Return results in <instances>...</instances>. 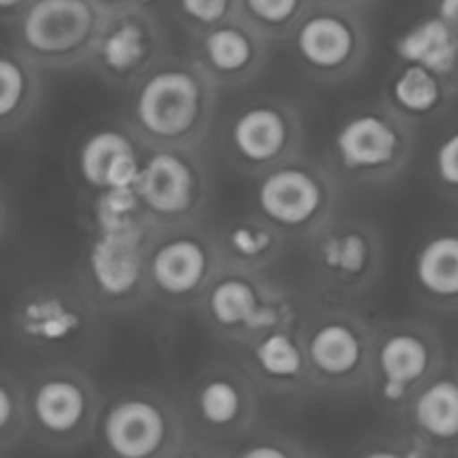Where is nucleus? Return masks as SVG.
<instances>
[{"label":"nucleus","mask_w":458,"mask_h":458,"mask_svg":"<svg viewBox=\"0 0 458 458\" xmlns=\"http://www.w3.org/2000/svg\"><path fill=\"white\" fill-rule=\"evenodd\" d=\"M197 311L215 338L242 347L280 322L298 318L302 309L291 291L268 280L267 273L224 264Z\"/></svg>","instance_id":"obj_11"},{"label":"nucleus","mask_w":458,"mask_h":458,"mask_svg":"<svg viewBox=\"0 0 458 458\" xmlns=\"http://www.w3.org/2000/svg\"><path fill=\"white\" fill-rule=\"evenodd\" d=\"M222 143L228 164L255 179L302 152V112L286 97H255L228 116Z\"/></svg>","instance_id":"obj_16"},{"label":"nucleus","mask_w":458,"mask_h":458,"mask_svg":"<svg viewBox=\"0 0 458 458\" xmlns=\"http://www.w3.org/2000/svg\"><path fill=\"white\" fill-rule=\"evenodd\" d=\"M300 316L280 322L250 343L242 344L240 362L262 394L276 398H304L316 392L300 334Z\"/></svg>","instance_id":"obj_20"},{"label":"nucleus","mask_w":458,"mask_h":458,"mask_svg":"<svg viewBox=\"0 0 458 458\" xmlns=\"http://www.w3.org/2000/svg\"><path fill=\"white\" fill-rule=\"evenodd\" d=\"M31 0H0V25H13Z\"/></svg>","instance_id":"obj_35"},{"label":"nucleus","mask_w":458,"mask_h":458,"mask_svg":"<svg viewBox=\"0 0 458 458\" xmlns=\"http://www.w3.org/2000/svg\"><path fill=\"white\" fill-rule=\"evenodd\" d=\"M309 9L311 0H240L237 13L267 38L277 43V40H289Z\"/></svg>","instance_id":"obj_29"},{"label":"nucleus","mask_w":458,"mask_h":458,"mask_svg":"<svg viewBox=\"0 0 458 458\" xmlns=\"http://www.w3.org/2000/svg\"><path fill=\"white\" fill-rule=\"evenodd\" d=\"M343 183L331 165L298 152L255 177L253 213L289 240L316 235L338 215Z\"/></svg>","instance_id":"obj_8"},{"label":"nucleus","mask_w":458,"mask_h":458,"mask_svg":"<svg viewBox=\"0 0 458 458\" xmlns=\"http://www.w3.org/2000/svg\"><path fill=\"white\" fill-rule=\"evenodd\" d=\"M316 392L352 394L367 389L376 325L352 302L318 298L300 316Z\"/></svg>","instance_id":"obj_4"},{"label":"nucleus","mask_w":458,"mask_h":458,"mask_svg":"<svg viewBox=\"0 0 458 458\" xmlns=\"http://www.w3.org/2000/svg\"><path fill=\"white\" fill-rule=\"evenodd\" d=\"M445 367V344L428 320L403 318L376 325L367 392L376 410L401 420L414 394Z\"/></svg>","instance_id":"obj_9"},{"label":"nucleus","mask_w":458,"mask_h":458,"mask_svg":"<svg viewBox=\"0 0 458 458\" xmlns=\"http://www.w3.org/2000/svg\"><path fill=\"white\" fill-rule=\"evenodd\" d=\"M7 224H9V208H7V201H4L3 191H0V240H3L4 233H7Z\"/></svg>","instance_id":"obj_38"},{"label":"nucleus","mask_w":458,"mask_h":458,"mask_svg":"<svg viewBox=\"0 0 458 458\" xmlns=\"http://www.w3.org/2000/svg\"><path fill=\"white\" fill-rule=\"evenodd\" d=\"M456 369H458V360H456Z\"/></svg>","instance_id":"obj_40"},{"label":"nucleus","mask_w":458,"mask_h":458,"mask_svg":"<svg viewBox=\"0 0 458 458\" xmlns=\"http://www.w3.org/2000/svg\"><path fill=\"white\" fill-rule=\"evenodd\" d=\"M128 92L125 123L143 146H204L217 114L219 88L191 56L165 54Z\"/></svg>","instance_id":"obj_1"},{"label":"nucleus","mask_w":458,"mask_h":458,"mask_svg":"<svg viewBox=\"0 0 458 458\" xmlns=\"http://www.w3.org/2000/svg\"><path fill=\"white\" fill-rule=\"evenodd\" d=\"M89 217H92V231L125 233L152 228L146 217V210H143L141 197L134 186L107 188V191L94 192Z\"/></svg>","instance_id":"obj_28"},{"label":"nucleus","mask_w":458,"mask_h":458,"mask_svg":"<svg viewBox=\"0 0 458 458\" xmlns=\"http://www.w3.org/2000/svg\"><path fill=\"white\" fill-rule=\"evenodd\" d=\"M416 150V123L387 101L344 112L327 146V164L343 186H385L401 177Z\"/></svg>","instance_id":"obj_3"},{"label":"nucleus","mask_w":458,"mask_h":458,"mask_svg":"<svg viewBox=\"0 0 458 458\" xmlns=\"http://www.w3.org/2000/svg\"><path fill=\"white\" fill-rule=\"evenodd\" d=\"M271 45V38L237 13L204 34L191 36L188 56L219 89H240L267 70Z\"/></svg>","instance_id":"obj_19"},{"label":"nucleus","mask_w":458,"mask_h":458,"mask_svg":"<svg viewBox=\"0 0 458 458\" xmlns=\"http://www.w3.org/2000/svg\"><path fill=\"white\" fill-rule=\"evenodd\" d=\"M222 267L217 235L201 222L152 231L148 244L150 302L170 311L197 309Z\"/></svg>","instance_id":"obj_13"},{"label":"nucleus","mask_w":458,"mask_h":458,"mask_svg":"<svg viewBox=\"0 0 458 458\" xmlns=\"http://www.w3.org/2000/svg\"><path fill=\"white\" fill-rule=\"evenodd\" d=\"M103 12H119V9H130V7H152L155 0H94Z\"/></svg>","instance_id":"obj_37"},{"label":"nucleus","mask_w":458,"mask_h":458,"mask_svg":"<svg viewBox=\"0 0 458 458\" xmlns=\"http://www.w3.org/2000/svg\"><path fill=\"white\" fill-rule=\"evenodd\" d=\"M97 438L116 458L188 456L182 403L152 385H132L103 401Z\"/></svg>","instance_id":"obj_7"},{"label":"nucleus","mask_w":458,"mask_h":458,"mask_svg":"<svg viewBox=\"0 0 458 458\" xmlns=\"http://www.w3.org/2000/svg\"><path fill=\"white\" fill-rule=\"evenodd\" d=\"M434 13L447 22L458 36V0H437Z\"/></svg>","instance_id":"obj_36"},{"label":"nucleus","mask_w":458,"mask_h":458,"mask_svg":"<svg viewBox=\"0 0 458 458\" xmlns=\"http://www.w3.org/2000/svg\"><path fill=\"white\" fill-rule=\"evenodd\" d=\"M146 146L130 125H101L81 139L76 148V174L92 192L134 186L141 173Z\"/></svg>","instance_id":"obj_21"},{"label":"nucleus","mask_w":458,"mask_h":458,"mask_svg":"<svg viewBox=\"0 0 458 458\" xmlns=\"http://www.w3.org/2000/svg\"><path fill=\"white\" fill-rule=\"evenodd\" d=\"M43 101V70L16 47H0V137L25 128Z\"/></svg>","instance_id":"obj_26"},{"label":"nucleus","mask_w":458,"mask_h":458,"mask_svg":"<svg viewBox=\"0 0 458 458\" xmlns=\"http://www.w3.org/2000/svg\"><path fill=\"white\" fill-rule=\"evenodd\" d=\"M134 188L148 222L159 231L201 222L213 195V177L201 146L146 148Z\"/></svg>","instance_id":"obj_14"},{"label":"nucleus","mask_w":458,"mask_h":458,"mask_svg":"<svg viewBox=\"0 0 458 458\" xmlns=\"http://www.w3.org/2000/svg\"><path fill=\"white\" fill-rule=\"evenodd\" d=\"M27 434L25 383L0 369V454L18 445Z\"/></svg>","instance_id":"obj_31"},{"label":"nucleus","mask_w":458,"mask_h":458,"mask_svg":"<svg viewBox=\"0 0 458 458\" xmlns=\"http://www.w3.org/2000/svg\"><path fill=\"white\" fill-rule=\"evenodd\" d=\"M293 61L304 76L320 85L353 79L369 56V30L352 7L311 4L289 36Z\"/></svg>","instance_id":"obj_17"},{"label":"nucleus","mask_w":458,"mask_h":458,"mask_svg":"<svg viewBox=\"0 0 458 458\" xmlns=\"http://www.w3.org/2000/svg\"><path fill=\"white\" fill-rule=\"evenodd\" d=\"M434 186L447 199L458 201V121L452 123L434 143L432 159H429Z\"/></svg>","instance_id":"obj_34"},{"label":"nucleus","mask_w":458,"mask_h":458,"mask_svg":"<svg viewBox=\"0 0 458 458\" xmlns=\"http://www.w3.org/2000/svg\"><path fill=\"white\" fill-rule=\"evenodd\" d=\"M411 289L432 311L458 313V228L428 233L411 258Z\"/></svg>","instance_id":"obj_23"},{"label":"nucleus","mask_w":458,"mask_h":458,"mask_svg":"<svg viewBox=\"0 0 458 458\" xmlns=\"http://www.w3.org/2000/svg\"><path fill=\"white\" fill-rule=\"evenodd\" d=\"M217 235L219 253L226 267L267 273L284 255L289 237L259 217L258 213L242 215L222 226Z\"/></svg>","instance_id":"obj_25"},{"label":"nucleus","mask_w":458,"mask_h":458,"mask_svg":"<svg viewBox=\"0 0 458 458\" xmlns=\"http://www.w3.org/2000/svg\"><path fill=\"white\" fill-rule=\"evenodd\" d=\"M320 454V450L309 447L302 438L277 428H259L255 425L246 432L235 445L228 450L226 456L240 458H311Z\"/></svg>","instance_id":"obj_30"},{"label":"nucleus","mask_w":458,"mask_h":458,"mask_svg":"<svg viewBox=\"0 0 458 458\" xmlns=\"http://www.w3.org/2000/svg\"><path fill=\"white\" fill-rule=\"evenodd\" d=\"M259 396L242 362L213 360L199 369L182 398L188 456H226L258 425Z\"/></svg>","instance_id":"obj_5"},{"label":"nucleus","mask_w":458,"mask_h":458,"mask_svg":"<svg viewBox=\"0 0 458 458\" xmlns=\"http://www.w3.org/2000/svg\"><path fill=\"white\" fill-rule=\"evenodd\" d=\"M168 54V36L150 7H130L103 16L88 67L119 89H130Z\"/></svg>","instance_id":"obj_18"},{"label":"nucleus","mask_w":458,"mask_h":458,"mask_svg":"<svg viewBox=\"0 0 458 458\" xmlns=\"http://www.w3.org/2000/svg\"><path fill=\"white\" fill-rule=\"evenodd\" d=\"M353 456L360 458H423L434 456V452L416 437L405 425H398L396 429H385L371 437L362 438L353 447Z\"/></svg>","instance_id":"obj_32"},{"label":"nucleus","mask_w":458,"mask_h":458,"mask_svg":"<svg viewBox=\"0 0 458 458\" xmlns=\"http://www.w3.org/2000/svg\"><path fill=\"white\" fill-rule=\"evenodd\" d=\"M103 396L79 362H52L25 383L27 434L36 445L72 452L97 437Z\"/></svg>","instance_id":"obj_6"},{"label":"nucleus","mask_w":458,"mask_h":458,"mask_svg":"<svg viewBox=\"0 0 458 458\" xmlns=\"http://www.w3.org/2000/svg\"><path fill=\"white\" fill-rule=\"evenodd\" d=\"M392 49L396 61L419 63L458 83V36L437 13L405 27Z\"/></svg>","instance_id":"obj_27"},{"label":"nucleus","mask_w":458,"mask_h":458,"mask_svg":"<svg viewBox=\"0 0 458 458\" xmlns=\"http://www.w3.org/2000/svg\"><path fill=\"white\" fill-rule=\"evenodd\" d=\"M456 97V81L419 63L405 61H396L383 89V101L416 125L441 119L454 106Z\"/></svg>","instance_id":"obj_24"},{"label":"nucleus","mask_w":458,"mask_h":458,"mask_svg":"<svg viewBox=\"0 0 458 458\" xmlns=\"http://www.w3.org/2000/svg\"><path fill=\"white\" fill-rule=\"evenodd\" d=\"M416 434L434 456L458 454V369L443 367L423 385L398 420Z\"/></svg>","instance_id":"obj_22"},{"label":"nucleus","mask_w":458,"mask_h":458,"mask_svg":"<svg viewBox=\"0 0 458 458\" xmlns=\"http://www.w3.org/2000/svg\"><path fill=\"white\" fill-rule=\"evenodd\" d=\"M103 316L76 280H38L13 298L12 338L27 352L52 362H79L103 340Z\"/></svg>","instance_id":"obj_2"},{"label":"nucleus","mask_w":458,"mask_h":458,"mask_svg":"<svg viewBox=\"0 0 458 458\" xmlns=\"http://www.w3.org/2000/svg\"><path fill=\"white\" fill-rule=\"evenodd\" d=\"M103 16L94 0H31L12 25L13 47L43 72L88 67Z\"/></svg>","instance_id":"obj_12"},{"label":"nucleus","mask_w":458,"mask_h":458,"mask_svg":"<svg viewBox=\"0 0 458 458\" xmlns=\"http://www.w3.org/2000/svg\"><path fill=\"white\" fill-rule=\"evenodd\" d=\"M146 231H92L81 258L79 282L106 316L132 313L150 302Z\"/></svg>","instance_id":"obj_15"},{"label":"nucleus","mask_w":458,"mask_h":458,"mask_svg":"<svg viewBox=\"0 0 458 458\" xmlns=\"http://www.w3.org/2000/svg\"><path fill=\"white\" fill-rule=\"evenodd\" d=\"M320 3H329V4H340V7H356L360 0H320Z\"/></svg>","instance_id":"obj_39"},{"label":"nucleus","mask_w":458,"mask_h":458,"mask_svg":"<svg viewBox=\"0 0 458 458\" xmlns=\"http://www.w3.org/2000/svg\"><path fill=\"white\" fill-rule=\"evenodd\" d=\"M307 244L318 298L356 304L383 277L385 237L371 219L335 215Z\"/></svg>","instance_id":"obj_10"},{"label":"nucleus","mask_w":458,"mask_h":458,"mask_svg":"<svg viewBox=\"0 0 458 458\" xmlns=\"http://www.w3.org/2000/svg\"><path fill=\"white\" fill-rule=\"evenodd\" d=\"M237 12L240 0H174V16L191 36L213 30L219 22L237 16Z\"/></svg>","instance_id":"obj_33"}]
</instances>
